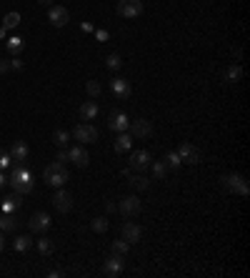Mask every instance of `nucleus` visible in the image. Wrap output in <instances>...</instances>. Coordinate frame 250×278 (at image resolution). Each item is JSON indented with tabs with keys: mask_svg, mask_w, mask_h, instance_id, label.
Segmentation results:
<instances>
[{
	"mask_svg": "<svg viewBox=\"0 0 250 278\" xmlns=\"http://www.w3.org/2000/svg\"><path fill=\"white\" fill-rule=\"evenodd\" d=\"M8 183L13 185V190L15 193H20V196H28L33 190V176H30V171L20 163V165H15L13 168V176H10V181Z\"/></svg>",
	"mask_w": 250,
	"mask_h": 278,
	"instance_id": "nucleus-1",
	"label": "nucleus"
},
{
	"mask_svg": "<svg viewBox=\"0 0 250 278\" xmlns=\"http://www.w3.org/2000/svg\"><path fill=\"white\" fill-rule=\"evenodd\" d=\"M43 178H45V183L53 185V188H63V185L68 183V168L63 165V163H50V165H45V171H43Z\"/></svg>",
	"mask_w": 250,
	"mask_h": 278,
	"instance_id": "nucleus-2",
	"label": "nucleus"
},
{
	"mask_svg": "<svg viewBox=\"0 0 250 278\" xmlns=\"http://www.w3.org/2000/svg\"><path fill=\"white\" fill-rule=\"evenodd\" d=\"M223 185H225L228 190L238 193V196H248V193H250L248 181H245V176H240V173H230V176H223Z\"/></svg>",
	"mask_w": 250,
	"mask_h": 278,
	"instance_id": "nucleus-3",
	"label": "nucleus"
},
{
	"mask_svg": "<svg viewBox=\"0 0 250 278\" xmlns=\"http://www.w3.org/2000/svg\"><path fill=\"white\" fill-rule=\"evenodd\" d=\"M75 141H80V143H95L98 141V128L90 123H80L73 128V133H70Z\"/></svg>",
	"mask_w": 250,
	"mask_h": 278,
	"instance_id": "nucleus-4",
	"label": "nucleus"
},
{
	"mask_svg": "<svg viewBox=\"0 0 250 278\" xmlns=\"http://www.w3.org/2000/svg\"><path fill=\"white\" fill-rule=\"evenodd\" d=\"M118 15L120 18H138V15H143V0H120L118 3Z\"/></svg>",
	"mask_w": 250,
	"mask_h": 278,
	"instance_id": "nucleus-5",
	"label": "nucleus"
},
{
	"mask_svg": "<svg viewBox=\"0 0 250 278\" xmlns=\"http://www.w3.org/2000/svg\"><path fill=\"white\" fill-rule=\"evenodd\" d=\"M130 135H135V138H150L153 135V125L150 121H145V118H135V121H130Z\"/></svg>",
	"mask_w": 250,
	"mask_h": 278,
	"instance_id": "nucleus-6",
	"label": "nucleus"
},
{
	"mask_svg": "<svg viewBox=\"0 0 250 278\" xmlns=\"http://www.w3.org/2000/svg\"><path fill=\"white\" fill-rule=\"evenodd\" d=\"M50 216L45 213V211H38V213H33L30 220H28V226H30V231L33 233H45L48 228H50Z\"/></svg>",
	"mask_w": 250,
	"mask_h": 278,
	"instance_id": "nucleus-7",
	"label": "nucleus"
},
{
	"mask_svg": "<svg viewBox=\"0 0 250 278\" xmlns=\"http://www.w3.org/2000/svg\"><path fill=\"white\" fill-rule=\"evenodd\" d=\"M53 206H55V211H60V213H70V208H73V196H70L68 190L58 188V190L53 193Z\"/></svg>",
	"mask_w": 250,
	"mask_h": 278,
	"instance_id": "nucleus-8",
	"label": "nucleus"
},
{
	"mask_svg": "<svg viewBox=\"0 0 250 278\" xmlns=\"http://www.w3.org/2000/svg\"><path fill=\"white\" fill-rule=\"evenodd\" d=\"M118 211H120V216L125 218H135L140 213V201H138V196H128L120 201V206H118Z\"/></svg>",
	"mask_w": 250,
	"mask_h": 278,
	"instance_id": "nucleus-9",
	"label": "nucleus"
},
{
	"mask_svg": "<svg viewBox=\"0 0 250 278\" xmlns=\"http://www.w3.org/2000/svg\"><path fill=\"white\" fill-rule=\"evenodd\" d=\"M108 128L110 130H115V133H125L128 128H130V118L120 113V110H113L110 116H108Z\"/></svg>",
	"mask_w": 250,
	"mask_h": 278,
	"instance_id": "nucleus-10",
	"label": "nucleus"
},
{
	"mask_svg": "<svg viewBox=\"0 0 250 278\" xmlns=\"http://www.w3.org/2000/svg\"><path fill=\"white\" fill-rule=\"evenodd\" d=\"M48 20H50L55 28H63V25H68V20H70V13H68V8H63V5H50Z\"/></svg>",
	"mask_w": 250,
	"mask_h": 278,
	"instance_id": "nucleus-11",
	"label": "nucleus"
},
{
	"mask_svg": "<svg viewBox=\"0 0 250 278\" xmlns=\"http://www.w3.org/2000/svg\"><path fill=\"white\" fill-rule=\"evenodd\" d=\"M110 91L115 93L118 100H128V98L133 95V88H130V83H128L125 78H113V80H110Z\"/></svg>",
	"mask_w": 250,
	"mask_h": 278,
	"instance_id": "nucleus-12",
	"label": "nucleus"
},
{
	"mask_svg": "<svg viewBox=\"0 0 250 278\" xmlns=\"http://www.w3.org/2000/svg\"><path fill=\"white\" fill-rule=\"evenodd\" d=\"M68 160L75 163L78 168H85V165L90 163V155H88V151H85L83 146H73V148L68 151Z\"/></svg>",
	"mask_w": 250,
	"mask_h": 278,
	"instance_id": "nucleus-13",
	"label": "nucleus"
},
{
	"mask_svg": "<svg viewBox=\"0 0 250 278\" xmlns=\"http://www.w3.org/2000/svg\"><path fill=\"white\" fill-rule=\"evenodd\" d=\"M178 155H180V163H190V165H195L200 160V151L195 146H190V143H180Z\"/></svg>",
	"mask_w": 250,
	"mask_h": 278,
	"instance_id": "nucleus-14",
	"label": "nucleus"
},
{
	"mask_svg": "<svg viewBox=\"0 0 250 278\" xmlns=\"http://www.w3.org/2000/svg\"><path fill=\"white\" fill-rule=\"evenodd\" d=\"M125 268V261L120 253H113L108 261H105V276H120Z\"/></svg>",
	"mask_w": 250,
	"mask_h": 278,
	"instance_id": "nucleus-15",
	"label": "nucleus"
},
{
	"mask_svg": "<svg viewBox=\"0 0 250 278\" xmlns=\"http://www.w3.org/2000/svg\"><path fill=\"white\" fill-rule=\"evenodd\" d=\"M123 238L128 243H138V241L143 238V228H140L138 223L128 220V223H123Z\"/></svg>",
	"mask_w": 250,
	"mask_h": 278,
	"instance_id": "nucleus-16",
	"label": "nucleus"
},
{
	"mask_svg": "<svg viewBox=\"0 0 250 278\" xmlns=\"http://www.w3.org/2000/svg\"><path fill=\"white\" fill-rule=\"evenodd\" d=\"M150 165V153L148 151H135L130 155V168L133 171H145Z\"/></svg>",
	"mask_w": 250,
	"mask_h": 278,
	"instance_id": "nucleus-17",
	"label": "nucleus"
},
{
	"mask_svg": "<svg viewBox=\"0 0 250 278\" xmlns=\"http://www.w3.org/2000/svg\"><path fill=\"white\" fill-rule=\"evenodd\" d=\"M28 143L25 141H15L13 146H10V158L13 160H18V163H23V160H28Z\"/></svg>",
	"mask_w": 250,
	"mask_h": 278,
	"instance_id": "nucleus-18",
	"label": "nucleus"
},
{
	"mask_svg": "<svg viewBox=\"0 0 250 278\" xmlns=\"http://www.w3.org/2000/svg\"><path fill=\"white\" fill-rule=\"evenodd\" d=\"M130 146H133V135H130L128 130H125V133H118V138H115V153H128Z\"/></svg>",
	"mask_w": 250,
	"mask_h": 278,
	"instance_id": "nucleus-19",
	"label": "nucleus"
},
{
	"mask_svg": "<svg viewBox=\"0 0 250 278\" xmlns=\"http://www.w3.org/2000/svg\"><path fill=\"white\" fill-rule=\"evenodd\" d=\"M98 110H100V108H98L95 100H85V103L80 105V118H83V121H93L95 116H98Z\"/></svg>",
	"mask_w": 250,
	"mask_h": 278,
	"instance_id": "nucleus-20",
	"label": "nucleus"
},
{
	"mask_svg": "<svg viewBox=\"0 0 250 278\" xmlns=\"http://www.w3.org/2000/svg\"><path fill=\"white\" fill-rule=\"evenodd\" d=\"M23 45H25V43H23V38H20V35H10V38L5 40V48H8V53H10V55H20Z\"/></svg>",
	"mask_w": 250,
	"mask_h": 278,
	"instance_id": "nucleus-21",
	"label": "nucleus"
},
{
	"mask_svg": "<svg viewBox=\"0 0 250 278\" xmlns=\"http://www.w3.org/2000/svg\"><path fill=\"white\" fill-rule=\"evenodd\" d=\"M20 193H13V196H8V198H3V211L5 213H13V211H18L20 208Z\"/></svg>",
	"mask_w": 250,
	"mask_h": 278,
	"instance_id": "nucleus-22",
	"label": "nucleus"
},
{
	"mask_svg": "<svg viewBox=\"0 0 250 278\" xmlns=\"http://www.w3.org/2000/svg\"><path fill=\"white\" fill-rule=\"evenodd\" d=\"M13 246H15L18 253H25V251H30L33 248V238L30 236H18V238L13 241Z\"/></svg>",
	"mask_w": 250,
	"mask_h": 278,
	"instance_id": "nucleus-23",
	"label": "nucleus"
},
{
	"mask_svg": "<svg viewBox=\"0 0 250 278\" xmlns=\"http://www.w3.org/2000/svg\"><path fill=\"white\" fill-rule=\"evenodd\" d=\"M150 171H153L155 181H163V178L168 176V165H165V160H155V163L150 165Z\"/></svg>",
	"mask_w": 250,
	"mask_h": 278,
	"instance_id": "nucleus-24",
	"label": "nucleus"
},
{
	"mask_svg": "<svg viewBox=\"0 0 250 278\" xmlns=\"http://www.w3.org/2000/svg\"><path fill=\"white\" fill-rule=\"evenodd\" d=\"M130 185H133L135 190H148V188H150V181L138 173V176H130Z\"/></svg>",
	"mask_w": 250,
	"mask_h": 278,
	"instance_id": "nucleus-25",
	"label": "nucleus"
},
{
	"mask_svg": "<svg viewBox=\"0 0 250 278\" xmlns=\"http://www.w3.org/2000/svg\"><path fill=\"white\" fill-rule=\"evenodd\" d=\"M15 228H18V220L10 216V213H5V216L0 218V231H3V233H8V231H15Z\"/></svg>",
	"mask_w": 250,
	"mask_h": 278,
	"instance_id": "nucleus-26",
	"label": "nucleus"
},
{
	"mask_svg": "<svg viewBox=\"0 0 250 278\" xmlns=\"http://www.w3.org/2000/svg\"><path fill=\"white\" fill-rule=\"evenodd\" d=\"M18 25H20V13H8V15L3 18V28H5V31L18 28Z\"/></svg>",
	"mask_w": 250,
	"mask_h": 278,
	"instance_id": "nucleus-27",
	"label": "nucleus"
},
{
	"mask_svg": "<svg viewBox=\"0 0 250 278\" xmlns=\"http://www.w3.org/2000/svg\"><path fill=\"white\" fill-rule=\"evenodd\" d=\"M35 246H38V251H40L43 256H50V253L55 251V243H53L50 238H40V241H35Z\"/></svg>",
	"mask_w": 250,
	"mask_h": 278,
	"instance_id": "nucleus-28",
	"label": "nucleus"
},
{
	"mask_svg": "<svg viewBox=\"0 0 250 278\" xmlns=\"http://www.w3.org/2000/svg\"><path fill=\"white\" fill-rule=\"evenodd\" d=\"M68 141H70V133H65V130H60V128L53 133V143H55L58 148H65V146H68Z\"/></svg>",
	"mask_w": 250,
	"mask_h": 278,
	"instance_id": "nucleus-29",
	"label": "nucleus"
},
{
	"mask_svg": "<svg viewBox=\"0 0 250 278\" xmlns=\"http://www.w3.org/2000/svg\"><path fill=\"white\" fill-rule=\"evenodd\" d=\"M240 78H243V68H240L238 63L230 65V68H228V80H230V83H238Z\"/></svg>",
	"mask_w": 250,
	"mask_h": 278,
	"instance_id": "nucleus-30",
	"label": "nucleus"
},
{
	"mask_svg": "<svg viewBox=\"0 0 250 278\" xmlns=\"http://www.w3.org/2000/svg\"><path fill=\"white\" fill-rule=\"evenodd\" d=\"M108 226H110V223H108V218H95L93 223H90V228H93L95 233H105V231H108Z\"/></svg>",
	"mask_w": 250,
	"mask_h": 278,
	"instance_id": "nucleus-31",
	"label": "nucleus"
},
{
	"mask_svg": "<svg viewBox=\"0 0 250 278\" xmlns=\"http://www.w3.org/2000/svg\"><path fill=\"white\" fill-rule=\"evenodd\" d=\"M128 248H130V243H128L125 238H120V241H113V253H120V256H125V253H128Z\"/></svg>",
	"mask_w": 250,
	"mask_h": 278,
	"instance_id": "nucleus-32",
	"label": "nucleus"
},
{
	"mask_svg": "<svg viewBox=\"0 0 250 278\" xmlns=\"http://www.w3.org/2000/svg\"><path fill=\"white\" fill-rule=\"evenodd\" d=\"M165 165H168V168H180V155L178 153H165Z\"/></svg>",
	"mask_w": 250,
	"mask_h": 278,
	"instance_id": "nucleus-33",
	"label": "nucleus"
},
{
	"mask_svg": "<svg viewBox=\"0 0 250 278\" xmlns=\"http://www.w3.org/2000/svg\"><path fill=\"white\" fill-rule=\"evenodd\" d=\"M85 91H88V95H90V98H98L103 88H100V83H98V80H88V86H85Z\"/></svg>",
	"mask_w": 250,
	"mask_h": 278,
	"instance_id": "nucleus-34",
	"label": "nucleus"
},
{
	"mask_svg": "<svg viewBox=\"0 0 250 278\" xmlns=\"http://www.w3.org/2000/svg\"><path fill=\"white\" fill-rule=\"evenodd\" d=\"M108 68H110V70H120V65H123V61H120V55H115V53H113V55H108Z\"/></svg>",
	"mask_w": 250,
	"mask_h": 278,
	"instance_id": "nucleus-35",
	"label": "nucleus"
},
{
	"mask_svg": "<svg viewBox=\"0 0 250 278\" xmlns=\"http://www.w3.org/2000/svg\"><path fill=\"white\" fill-rule=\"evenodd\" d=\"M10 160H13L10 153H5V151L0 148V171H3V168H8V165H10Z\"/></svg>",
	"mask_w": 250,
	"mask_h": 278,
	"instance_id": "nucleus-36",
	"label": "nucleus"
},
{
	"mask_svg": "<svg viewBox=\"0 0 250 278\" xmlns=\"http://www.w3.org/2000/svg\"><path fill=\"white\" fill-rule=\"evenodd\" d=\"M55 160H58V163H63V165H65V163H68V151H60V153L55 155Z\"/></svg>",
	"mask_w": 250,
	"mask_h": 278,
	"instance_id": "nucleus-37",
	"label": "nucleus"
},
{
	"mask_svg": "<svg viewBox=\"0 0 250 278\" xmlns=\"http://www.w3.org/2000/svg\"><path fill=\"white\" fill-rule=\"evenodd\" d=\"M10 68H13V70H20V68H23V61H18V55H15V58L10 61Z\"/></svg>",
	"mask_w": 250,
	"mask_h": 278,
	"instance_id": "nucleus-38",
	"label": "nucleus"
},
{
	"mask_svg": "<svg viewBox=\"0 0 250 278\" xmlns=\"http://www.w3.org/2000/svg\"><path fill=\"white\" fill-rule=\"evenodd\" d=\"M8 70H13V68H10V61H0V73H8Z\"/></svg>",
	"mask_w": 250,
	"mask_h": 278,
	"instance_id": "nucleus-39",
	"label": "nucleus"
},
{
	"mask_svg": "<svg viewBox=\"0 0 250 278\" xmlns=\"http://www.w3.org/2000/svg\"><path fill=\"white\" fill-rule=\"evenodd\" d=\"M95 35H98V40H100V43H105V40H108V31H95Z\"/></svg>",
	"mask_w": 250,
	"mask_h": 278,
	"instance_id": "nucleus-40",
	"label": "nucleus"
},
{
	"mask_svg": "<svg viewBox=\"0 0 250 278\" xmlns=\"http://www.w3.org/2000/svg\"><path fill=\"white\" fill-rule=\"evenodd\" d=\"M5 185H8V178H5V176H3V173H0V190H3V188H5Z\"/></svg>",
	"mask_w": 250,
	"mask_h": 278,
	"instance_id": "nucleus-41",
	"label": "nucleus"
},
{
	"mask_svg": "<svg viewBox=\"0 0 250 278\" xmlns=\"http://www.w3.org/2000/svg\"><path fill=\"white\" fill-rule=\"evenodd\" d=\"M38 3H40V5H48V8H50V5H55V0H38Z\"/></svg>",
	"mask_w": 250,
	"mask_h": 278,
	"instance_id": "nucleus-42",
	"label": "nucleus"
},
{
	"mask_svg": "<svg viewBox=\"0 0 250 278\" xmlns=\"http://www.w3.org/2000/svg\"><path fill=\"white\" fill-rule=\"evenodd\" d=\"M5 248V236H3V231H0V251Z\"/></svg>",
	"mask_w": 250,
	"mask_h": 278,
	"instance_id": "nucleus-43",
	"label": "nucleus"
},
{
	"mask_svg": "<svg viewBox=\"0 0 250 278\" xmlns=\"http://www.w3.org/2000/svg\"><path fill=\"white\" fill-rule=\"evenodd\" d=\"M0 38H5V28H0Z\"/></svg>",
	"mask_w": 250,
	"mask_h": 278,
	"instance_id": "nucleus-44",
	"label": "nucleus"
}]
</instances>
